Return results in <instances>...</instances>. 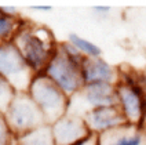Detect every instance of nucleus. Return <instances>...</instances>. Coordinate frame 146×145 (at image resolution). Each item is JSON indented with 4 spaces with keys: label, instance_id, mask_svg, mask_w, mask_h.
<instances>
[{
    "label": "nucleus",
    "instance_id": "obj_1",
    "mask_svg": "<svg viewBox=\"0 0 146 145\" xmlns=\"http://www.w3.org/2000/svg\"><path fill=\"white\" fill-rule=\"evenodd\" d=\"M13 43L18 47L36 75L46 71L47 65L59 47L50 29L28 22L22 24Z\"/></svg>",
    "mask_w": 146,
    "mask_h": 145
},
{
    "label": "nucleus",
    "instance_id": "obj_2",
    "mask_svg": "<svg viewBox=\"0 0 146 145\" xmlns=\"http://www.w3.org/2000/svg\"><path fill=\"white\" fill-rule=\"evenodd\" d=\"M83 58L84 55L70 43L61 44L43 73L70 98L84 86L81 73Z\"/></svg>",
    "mask_w": 146,
    "mask_h": 145
},
{
    "label": "nucleus",
    "instance_id": "obj_3",
    "mask_svg": "<svg viewBox=\"0 0 146 145\" xmlns=\"http://www.w3.org/2000/svg\"><path fill=\"white\" fill-rule=\"evenodd\" d=\"M28 94L40 108L47 124L52 126L68 115L69 97L44 73H39L33 78Z\"/></svg>",
    "mask_w": 146,
    "mask_h": 145
},
{
    "label": "nucleus",
    "instance_id": "obj_4",
    "mask_svg": "<svg viewBox=\"0 0 146 145\" xmlns=\"http://www.w3.org/2000/svg\"><path fill=\"white\" fill-rule=\"evenodd\" d=\"M4 118L14 138L47 124L40 108L28 93H17Z\"/></svg>",
    "mask_w": 146,
    "mask_h": 145
},
{
    "label": "nucleus",
    "instance_id": "obj_5",
    "mask_svg": "<svg viewBox=\"0 0 146 145\" xmlns=\"http://www.w3.org/2000/svg\"><path fill=\"white\" fill-rule=\"evenodd\" d=\"M117 106L128 124L143 126L145 116V87L132 75L120 73V82L116 84Z\"/></svg>",
    "mask_w": 146,
    "mask_h": 145
},
{
    "label": "nucleus",
    "instance_id": "obj_6",
    "mask_svg": "<svg viewBox=\"0 0 146 145\" xmlns=\"http://www.w3.org/2000/svg\"><path fill=\"white\" fill-rule=\"evenodd\" d=\"M0 75L11 83L17 93H28L36 76L13 41L0 43Z\"/></svg>",
    "mask_w": 146,
    "mask_h": 145
},
{
    "label": "nucleus",
    "instance_id": "obj_7",
    "mask_svg": "<svg viewBox=\"0 0 146 145\" xmlns=\"http://www.w3.org/2000/svg\"><path fill=\"white\" fill-rule=\"evenodd\" d=\"M117 94L116 86L108 83H91L84 84L83 89L69 98L68 115L79 116V112L84 116L87 112L102 108V106H116Z\"/></svg>",
    "mask_w": 146,
    "mask_h": 145
},
{
    "label": "nucleus",
    "instance_id": "obj_8",
    "mask_svg": "<svg viewBox=\"0 0 146 145\" xmlns=\"http://www.w3.org/2000/svg\"><path fill=\"white\" fill-rule=\"evenodd\" d=\"M51 127L55 145H76L92 134L83 118L73 115L64 116Z\"/></svg>",
    "mask_w": 146,
    "mask_h": 145
},
{
    "label": "nucleus",
    "instance_id": "obj_9",
    "mask_svg": "<svg viewBox=\"0 0 146 145\" xmlns=\"http://www.w3.org/2000/svg\"><path fill=\"white\" fill-rule=\"evenodd\" d=\"M81 118L86 122L87 127L98 136L127 124V120L124 119L121 111L119 109L117 105L116 106L95 108V109L87 112Z\"/></svg>",
    "mask_w": 146,
    "mask_h": 145
},
{
    "label": "nucleus",
    "instance_id": "obj_10",
    "mask_svg": "<svg viewBox=\"0 0 146 145\" xmlns=\"http://www.w3.org/2000/svg\"><path fill=\"white\" fill-rule=\"evenodd\" d=\"M81 73L84 84L91 83H108V84H117L120 82V72L105 59L99 58H90L84 57L81 62Z\"/></svg>",
    "mask_w": 146,
    "mask_h": 145
},
{
    "label": "nucleus",
    "instance_id": "obj_11",
    "mask_svg": "<svg viewBox=\"0 0 146 145\" xmlns=\"http://www.w3.org/2000/svg\"><path fill=\"white\" fill-rule=\"evenodd\" d=\"M98 137L99 145H146V127L127 123Z\"/></svg>",
    "mask_w": 146,
    "mask_h": 145
},
{
    "label": "nucleus",
    "instance_id": "obj_12",
    "mask_svg": "<svg viewBox=\"0 0 146 145\" xmlns=\"http://www.w3.org/2000/svg\"><path fill=\"white\" fill-rule=\"evenodd\" d=\"M14 141L17 145H55L52 127L50 124H44L21 137H17Z\"/></svg>",
    "mask_w": 146,
    "mask_h": 145
},
{
    "label": "nucleus",
    "instance_id": "obj_13",
    "mask_svg": "<svg viewBox=\"0 0 146 145\" xmlns=\"http://www.w3.org/2000/svg\"><path fill=\"white\" fill-rule=\"evenodd\" d=\"M24 21H21L17 15L8 14L0 7V43L13 41L17 32L22 26Z\"/></svg>",
    "mask_w": 146,
    "mask_h": 145
},
{
    "label": "nucleus",
    "instance_id": "obj_14",
    "mask_svg": "<svg viewBox=\"0 0 146 145\" xmlns=\"http://www.w3.org/2000/svg\"><path fill=\"white\" fill-rule=\"evenodd\" d=\"M69 43L74 46L80 51L84 57H90V58H99L102 54V50L98 47L97 44H94L92 41H88L87 39H83L79 35L72 33L69 36Z\"/></svg>",
    "mask_w": 146,
    "mask_h": 145
},
{
    "label": "nucleus",
    "instance_id": "obj_15",
    "mask_svg": "<svg viewBox=\"0 0 146 145\" xmlns=\"http://www.w3.org/2000/svg\"><path fill=\"white\" fill-rule=\"evenodd\" d=\"M17 96V90L11 83L0 75V115H4Z\"/></svg>",
    "mask_w": 146,
    "mask_h": 145
},
{
    "label": "nucleus",
    "instance_id": "obj_16",
    "mask_svg": "<svg viewBox=\"0 0 146 145\" xmlns=\"http://www.w3.org/2000/svg\"><path fill=\"white\" fill-rule=\"evenodd\" d=\"M15 138L8 127L4 115H0V145H13Z\"/></svg>",
    "mask_w": 146,
    "mask_h": 145
},
{
    "label": "nucleus",
    "instance_id": "obj_17",
    "mask_svg": "<svg viewBox=\"0 0 146 145\" xmlns=\"http://www.w3.org/2000/svg\"><path fill=\"white\" fill-rule=\"evenodd\" d=\"M76 145H99V137H98V134L92 133L91 136H88L86 140L80 141L79 144H76Z\"/></svg>",
    "mask_w": 146,
    "mask_h": 145
},
{
    "label": "nucleus",
    "instance_id": "obj_18",
    "mask_svg": "<svg viewBox=\"0 0 146 145\" xmlns=\"http://www.w3.org/2000/svg\"><path fill=\"white\" fill-rule=\"evenodd\" d=\"M110 8L108 7V6H98V7H95V11H99V13H108Z\"/></svg>",
    "mask_w": 146,
    "mask_h": 145
},
{
    "label": "nucleus",
    "instance_id": "obj_19",
    "mask_svg": "<svg viewBox=\"0 0 146 145\" xmlns=\"http://www.w3.org/2000/svg\"><path fill=\"white\" fill-rule=\"evenodd\" d=\"M143 126H146V87H145V116H143Z\"/></svg>",
    "mask_w": 146,
    "mask_h": 145
},
{
    "label": "nucleus",
    "instance_id": "obj_20",
    "mask_svg": "<svg viewBox=\"0 0 146 145\" xmlns=\"http://www.w3.org/2000/svg\"><path fill=\"white\" fill-rule=\"evenodd\" d=\"M13 145H17V144H15V141H14V144H13Z\"/></svg>",
    "mask_w": 146,
    "mask_h": 145
}]
</instances>
